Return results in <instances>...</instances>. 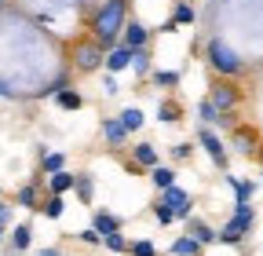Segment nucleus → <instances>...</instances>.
<instances>
[{"label":"nucleus","mask_w":263,"mask_h":256,"mask_svg":"<svg viewBox=\"0 0 263 256\" xmlns=\"http://www.w3.org/2000/svg\"><path fill=\"white\" fill-rule=\"evenodd\" d=\"M176 4H190V0H176Z\"/></svg>","instance_id":"ea45409f"},{"label":"nucleus","mask_w":263,"mask_h":256,"mask_svg":"<svg viewBox=\"0 0 263 256\" xmlns=\"http://www.w3.org/2000/svg\"><path fill=\"white\" fill-rule=\"evenodd\" d=\"M15 205H22V209H33V212H41V176L33 179V183H22V187H18V194H15Z\"/></svg>","instance_id":"f8f14e48"},{"label":"nucleus","mask_w":263,"mask_h":256,"mask_svg":"<svg viewBox=\"0 0 263 256\" xmlns=\"http://www.w3.org/2000/svg\"><path fill=\"white\" fill-rule=\"evenodd\" d=\"M4 4H8V0H0V8H4Z\"/></svg>","instance_id":"a19ab883"},{"label":"nucleus","mask_w":263,"mask_h":256,"mask_svg":"<svg viewBox=\"0 0 263 256\" xmlns=\"http://www.w3.org/2000/svg\"><path fill=\"white\" fill-rule=\"evenodd\" d=\"M62 169H66V154L48 150V154L41 157V176H55V172H62Z\"/></svg>","instance_id":"aec40b11"},{"label":"nucleus","mask_w":263,"mask_h":256,"mask_svg":"<svg viewBox=\"0 0 263 256\" xmlns=\"http://www.w3.org/2000/svg\"><path fill=\"white\" fill-rule=\"evenodd\" d=\"M117 121H121V124H124V132H128V136H132V132H139V128H143V124H146V114H143V110H139V106H124V110H121V114H117Z\"/></svg>","instance_id":"a211bd4d"},{"label":"nucleus","mask_w":263,"mask_h":256,"mask_svg":"<svg viewBox=\"0 0 263 256\" xmlns=\"http://www.w3.org/2000/svg\"><path fill=\"white\" fill-rule=\"evenodd\" d=\"M70 62H73V70H81V74H95V70L106 62V51L99 48L91 37H81V41L70 48Z\"/></svg>","instance_id":"20e7f679"},{"label":"nucleus","mask_w":263,"mask_h":256,"mask_svg":"<svg viewBox=\"0 0 263 256\" xmlns=\"http://www.w3.org/2000/svg\"><path fill=\"white\" fill-rule=\"evenodd\" d=\"M172 22H176V26H190V22H197V11H194L190 4H176V11H172Z\"/></svg>","instance_id":"c756f323"},{"label":"nucleus","mask_w":263,"mask_h":256,"mask_svg":"<svg viewBox=\"0 0 263 256\" xmlns=\"http://www.w3.org/2000/svg\"><path fill=\"white\" fill-rule=\"evenodd\" d=\"M132 74H136V77H150V74H154L150 48H143V51H136V55H132Z\"/></svg>","instance_id":"412c9836"},{"label":"nucleus","mask_w":263,"mask_h":256,"mask_svg":"<svg viewBox=\"0 0 263 256\" xmlns=\"http://www.w3.org/2000/svg\"><path fill=\"white\" fill-rule=\"evenodd\" d=\"M230 136H234V150L245 154V157H252L259 150V136H256V128H249V124H238Z\"/></svg>","instance_id":"9d476101"},{"label":"nucleus","mask_w":263,"mask_h":256,"mask_svg":"<svg viewBox=\"0 0 263 256\" xmlns=\"http://www.w3.org/2000/svg\"><path fill=\"white\" fill-rule=\"evenodd\" d=\"M172 256H201V245H197L190 234H179L176 242H172V249H168Z\"/></svg>","instance_id":"5701e85b"},{"label":"nucleus","mask_w":263,"mask_h":256,"mask_svg":"<svg viewBox=\"0 0 263 256\" xmlns=\"http://www.w3.org/2000/svg\"><path fill=\"white\" fill-rule=\"evenodd\" d=\"M91 227L106 238V234H121L124 220H121V216H114V212H106V209H99V212H91Z\"/></svg>","instance_id":"9b49d317"},{"label":"nucleus","mask_w":263,"mask_h":256,"mask_svg":"<svg viewBox=\"0 0 263 256\" xmlns=\"http://www.w3.org/2000/svg\"><path fill=\"white\" fill-rule=\"evenodd\" d=\"M161 202L168 205V209H172V216H176V220H183V223L194 216V198L186 194L179 183H176V187H168V190H161Z\"/></svg>","instance_id":"423d86ee"},{"label":"nucleus","mask_w":263,"mask_h":256,"mask_svg":"<svg viewBox=\"0 0 263 256\" xmlns=\"http://www.w3.org/2000/svg\"><path fill=\"white\" fill-rule=\"evenodd\" d=\"M55 103H59L62 110H81V106H84V95H81V92H73V88H66V92H59V95H55Z\"/></svg>","instance_id":"393cba45"},{"label":"nucleus","mask_w":263,"mask_h":256,"mask_svg":"<svg viewBox=\"0 0 263 256\" xmlns=\"http://www.w3.org/2000/svg\"><path fill=\"white\" fill-rule=\"evenodd\" d=\"M150 209H154V220L161 223V227H168V223H176V216H172V209H168V205H164L161 198H157V202H154Z\"/></svg>","instance_id":"7c9ffc66"},{"label":"nucleus","mask_w":263,"mask_h":256,"mask_svg":"<svg viewBox=\"0 0 263 256\" xmlns=\"http://www.w3.org/2000/svg\"><path fill=\"white\" fill-rule=\"evenodd\" d=\"M128 252L132 256H157V245L150 238H136V242H128Z\"/></svg>","instance_id":"c85d7f7f"},{"label":"nucleus","mask_w":263,"mask_h":256,"mask_svg":"<svg viewBox=\"0 0 263 256\" xmlns=\"http://www.w3.org/2000/svg\"><path fill=\"white\" fill-rule=\"evenodd\" d=\"M132 55H136V51H132V48H124V44H117L114 51H106V62H103V66H106L110 74H121V70H132Z\"/></svg>","instance_id":"2eb2a0df"},{"label":"nucleus","mask_w":263,"mask_h":256,"mask_svg":"<svg viewBox=\"0 0 263 256\" xmlns=\"http://www.w3.org/2000/svg\"><path fill=\"white\" fill-rule=\"evenodd\" d=\"M77 238H81L84 245H103V234H99L95 227H84V231H77Z\"/></svg>","instance_id":"473e14b6"},{"label":"nucleus","mask_w":263,"mask_h":256,"mask_svg":"<svg viewBox=\"0 0 263 256\" xmlns=\"http://www.w3.org/2000/svg\"><path fill=\"white\" fill-rule=\"evenodd\" d=\"M41 212H44L48 220H62V212H66V202H62V198H55V194H48V198L41 202Z\"/></svg>","instance_id":"bb28decb"},{"label":"nucleus","mask_w":263,"mask_h":256,"mask_svg":"<svg viewBox=\"0 0 263 256\" xmlns=\"http://www.w3.org/2000/svg\"><path fill=\"white\" fill-rule=\"evenodd\" d=\"M132 165H136V169H157L161 165L157 147L154 143H136V147H132Z\"/></svg>","instance_id":"ddd939ff"},{"label":"nucleus","mask_w":263,"mask_h":256,"mask_svg":"<svg viewBox=\"0 0 263 256\" xmlns=\"http://www.w3.org/2000/svg\"><path fill=\"white\" fill-rule=\"evenodd\" d=\"M0 223H4V227L11 223V205H8V202H0Z\"/></svg>","instance_id":"e433bc0d"},{"label":"nucleus","mask_w":263,"mask_h":256,"mask_svg":"<svg viewBox=\"0 0 263 256\" xmlns=\"http://www.w3.org/2000/svg\"><path fill=\"white\" fill-rule=\"evenodd\" d=\"M0 99H18V92H15L8 81H0Z\"/></svg>","instance_id":"f704fd0d"},{"label":"nucleus","mask_w":263,"mask_h":256,"mask_svg":"<svg viewBox=\"0 0 263 256\" xmlns=\"http://www.w3.org/2000/svg\"><path fill=\"white\" fill-rule=\"evenodd\" d=\"M197 147L209 154V161H212L219 172H227V150H223V139L212 132V128H197Z\"/></svg>","instance_id":"0eeeda50"},{"label":"nucleus","mask_w":263,"mask_h":256,"mask_svg":"<svg viewBox=\"0 0 263 256\" xmlns=\"http://www.w3.org/2000/svg\"><path fill=\"white\" fill-rule=\"evenodd\" d=\"M0 245H4V223H0Z\"/></svg>","instance_id":"58836bf2"},{"label":"nucleus","mask_w":263,"mask_h":256,"mask_svg":"<svg viewBox=\"0 0 263 256\" xmlns=\"http://www.w3.org/2000/svg\"><path fill=\"white\" fill-rule=\"evenodd\" d=\"M103 92H106V95H117V81H114V74H106V81H103Z\"/></svg>","instance_id":"c9c22d12"},{"label":"nucleus","mask_w":263,"mask_h":256,"mask_svg":"<svg viewBox=\"0 0 263 256\" xmlns=\"http://www.w3.org/2000/svg\"><path fill=\"white\" fill-rule=\"evenodd\" d=\"M150 37H154V29H150V26H143L139 19H128L124 33H121V44L132 48V51H143V48H150Z\"/></svg>","instance_id":"6e6552de"},{"label":"nucleus","mask_w":263,"mask_h":256,"mask_svg":"<svg viewBox=\"0 0 263 256\" xmlns=\"http://www.w3.org/2000/svg\"><path fill=\"white\" fill-rule=\"evenodd\" d=\"M205 62L223 77V81H238L241 74H245V59L230 48L227 41H219V37H212L209 44H205Z\"/></svg>","instance_id":"f03ea898"},{"label":"nucleus","mask_w":263,"mask_h":256,"mask_svg":"<svg viewBox=\"0 0 263 256\" xmlns=\"http://www.w3.org/2000/svg\"><path fill=\"white\" fill-rule=\"evenodd\" d=\"M150 183H154L157 190L176 187V169H172V165H157V169H150Z\"/></svg>","instance_id":"6ab92c4d"},{"label":"nucleus","mask_w":263,"mask_h":256,"mask_svg":"<svg viewBox=\"0 0 263 256\" xmlns=\"http://www.w3.org/2000/svg\"><path fill=\"white\" fill-rule=\"evenodd\" d=\"M186 234H190L197 245H201V249L219 242V231H216V227H209V223H205V220H197V216H190V220H186Z\"/></svg>","instance_id":"1a4fd4ad"},{"label":"nucleus","mask_w":263,"mask_h":256,"mask_svg":"<svg viewBox=\"0 0 263 256\" xmlns=\"http://www.w3.org/2000/svg\"><path fill=\"white\" fill-rule=\"evenodd\" d=\"M77 198H81V205H91V198H95V179L88 176V172H77Z\"/></svg>","instance_id":"b1692460"},{"label":"nucleus","mask_w":263,"mask_h":256,"mask_svg":"<svg viewBox=\"0 0 263 256\" xmlns=\"http://www.w3.org/2000/svg\"><path fill=\"white\" fill-rule=\"evenodd\" d=\"M227 187L234 190V205H252V194H256V183L252 179H238V176H223Z\"/></svg>","instance_id":"4468645a"},{"label":"nucleus","mask_w":263,"mask_h":256,"mask_svg":"<svg viewBox=\"0 0 263 256\" xmlns=\"http://www.w3.org/2000/svg\"><path fill=\"white\" fill-rule=\"evenodd\" d=\"M256 227V209L252 205H234V216H230L223 227H219V242L223 245H238L241 252L249 249L245 245V234Z\"/></svg>","instance_id":"7ed1b4c3"},{"label":"nucleus","mask_w":263,"mask_h":256,"mask_svg":"<svg viewBox=\"0 0 263 256\" xmlns=\"http://www.w3.org/2000/svg\"><path fill=\"white\" fill-rule=\"evenodd\" d=\"M33 245V227H29V223H18V227L11 231V249L15 252H26Z\"/></svg>","instance_id":"4be33fe9"},{"label":"nucleus","mask_w":263,"mask_h":256,"mask_svg":"<svg viewBox=\"0 0 263 256\" xmlns=\"http://www.w3.org/2000/svg\"><path fill=\"white\" fill-rule=\"evenodd\" d=\"M124 26H128V0H103L95 11H91V41L103 48V51H114L121 44V33H124Z\"/></svg>","instance_id":"f257e3e1"},{"label":"nucleus","mask_w":263,"mask_h":256,"mask_svg":"<svg viewBox=\"0 0 263 256\" xmlns=\"http://www.w3.org/2000/svg\"><path fill=\"white\" fill-rule=\"evenodd\" d=\"M37 256H62V249H55V245H51V249H41Z\"/></svg>","instance_id":"4c0bfd02"},{"label":"nucleus","mask_w":263,"mask_h":256,"mask_svg":"<svg viewBox=\"0 0 263 256\" xmlns=\"http://www.w3.org/2000/svg\"><path fill=\"white\" fill-rule=\"evenodd\" d=\"M103 245H106L110 252H117V256H121V252H128V238H124V234H106V238H103Z\"/></svg>","instance_id":"2f4dec72"},{"label":"nucleus","mask_w":263,"mask_h":256,"mask_svg":"<svg viewBox=\"0 0 263 256\" xmlns=\"http://www.w3.org/2000/svg\"><path fill=\"white\" fill-rule=\"evenodd\" d=\"M179 114H183V110H179V103H172V99H164V103L157 106V121H161V124H176Z\"/></svg>","instance_id":"a878e982"},{"label":"nucleus","mask_w":263,"mask_h":256,"mask_svg":"<svg viewBox=\"0 0 263 256\" xmlns=\"http://www.w3.org/2000/svg\"><path fill=\"white\" fill-rule=\"evenodd\" d=\"M150 81H154L157 88H176V84H179V70H154Z\"/></svg>","instance_id":"cd10ccee"},{"label":"nucleus","mask_w":263,"mask_h":256,"mask_svg":"<svg viewBox=\"0 0 263 256\" xmlns=\"http://www.w3.org/2000/svg\"><path fill=\"white\" fill-rule=\"evenodd\" d=\"M209 103L219 110V114H234L241 106V88L234 81H212L209 84Z\"/></svg>","instance_id":"39448f33"},{"label":"nucleus","mask_w":263,"mask_h":256,"mask_svg":"<svg viewBox=\"0 0 263 256\" xmlns=\"http://www.w3.org/2000/svg\"><path fill=\"white\" fill-rule=\"evenodd\" d=\"M77 187V172H55V176H48V194H55V198H62L66 190H73Z\"/></svg>","instance_id":"dca6fc26"},{"label":"nucleus","mask_w":263,"mask_h":256,"mask_svg":"<svg viewBox=\"0 0 263 256\" xmlns=\"http://www.w3.org/2000/svg\"><path fill=\"white\" fill-rule=\"evenodd\" d=\"M190 154H194V143H176L172 147V161H186Z\"/></svg>","instance_id":"72a5a7b5"},{"label":"nucleus","mask_w":263,"mask_h":256,"mask_svg":"<svg viewBox=\"0 0 263 256\" xmlns=\"http://www.w3.org/2000/svg\"><path fill=\"white\" fill-rule=\"evenodd\" d=\"M103 139H106L114 150L128 143V132H124V124H121L117 117H106V121H103Z\"/></svg>","instance_id":"f3484780"}]
</instances>
